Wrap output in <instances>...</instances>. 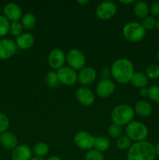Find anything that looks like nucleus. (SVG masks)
I'll use <instances>...</instances> for the list:
<instances>
[{
  "instance_id": "ea45409f",
  "label": "nucleus",
  "mask_w": 159,
  "mask_h": 160,
  "mask_svg": "<svg viewBox=\"0 0 159 160\" xmlns=\"http://www.w3.org/2000/svg\"><path fill=\"white\" fill-rule=\"evenodd\" d=\"M120 2L123 3V4H131V3H133V0H127V1H120Z\"/></svg>"
},
{
  "instance_id": "b1692460",
  "label": "nucleus",
  "mask_w": 159,
  "mask_h": 160,
  "mask_svg": "<svg viewBox=\"0 0 159 160\" xmlns=\"http://www.w3.org/2000/svg\"><path fill=\"white\" fill-rule=\"evenodd\" d=\"M45 79V83L50 88H57L60 84L57 73L55 71H49L48 73H47Z\"/></svg>"
},
{
  "instance_id": "c03bdc74",
  "label": "nucleus",
  "mask_w": 159,
  "mask_h": 160,
  "mask_svg": "<svg viewBox=\"0 0 159 160\" xmlns=\"http://www.w3.org/2000/svg\"><path fill=\"white\" fill-rule=\"evenodd\" d=\"M157 59L159 60V49H158V51H157Z\"/></svg>"
},
{
  "instance_id": "bb28decb",
  "label": "nucleus",
  "mask_w": 159,
  "mask_h": 160,
  "mask_svg": "<svg viewBox=\"0 0 159 160\" xmlns=\"http://www.w3.org/2000/svg\"><path fill=\"white\" fill-rule=\"evenodd\" d=\"M131 145V140L126 135H122L116 140V147L119 150H128Z\"/></svg>"
},
{
  "instance_id": "f704fd0d",
  "label": "nucleus",
  "mask_w": 159,
  "mask_h": 160,
  "mask_svg": "<svg viewBox=\"0 0 159 160\" xmlns=\"http://www.w3.org/2000/svg\"><path fill=\"white\" fill-rule=\"evenodd\" d=\"M150 12L153 16H159V1H156L150 6Z\"/></svg>"
},
{
  "instance_id": "f03ea898",
  "label": "nucleus",
  "mask_w": 159,
  "mask_h": 160,
  "mask_svg": "<svg viewBox=\"0 0 159 160\" xmlns=\"http://www.w3.org/2000/svg\"><path fill=\"white\" fill-rule=\"evenodd\" d=\"M134 67L130 60L120 58L115 60L111 67V74L115 81L120 84H128L134 74Z\"/></svg>"
},
{
  "instance_id": "4c0bfd02",
  "label": "nucleus",
  "mask_w": 159,
  "mask_h": 160,
  "mask_svg": "<svg viewBox=\"0 0 159 160\" xmlns=\"http://www.w3.org/2000/svg\"><path fill=\"white\" fill-rule=\"evenodd\" d=\"M31 160H45L44 159V157H41V156H32Z\"/></svg>"
},
{
  "instance_id": "9b49d317",
  "label": "nucleus",
  "mask_w": 159,
  "mask_h": 160,
  "mask_svg": "<svg viewBox=\"0 0 159 160\" xmlns=\"http://www.w3.org/2000/svg\"><path fill=\"white\" fill-rule=\"evenodd\" d=\"M115 84L111 79H101L96 87V94L101 98H108L114 93Z\"/></svg>"
},
{
  "instance_id": "423d86ee",
  "label": "nucleus",
  "mask_w": 159,
  "mask_h": 160,
  "mask_svg": "<svg viewBox=\"0 0 159 160\" xmlns=\"http://www.w3.org/2000/svg\"><path fill=\"white\" fill-rule=\"evenodd\" d=\"M66 57V62L68 63V67L74 70H80L84 67H85L86 57L84 52L77 48L70 49L65 55Z\"/></svg>"
},
{
  "instance_id": "aec40b11",
  "label": "nucleus",
  "mask_w": 159,
  "mask_h": 160,
  "mask_svg": "<svg viewBox=\"0 0 159 160\" xmlns=\"http://www.w3.org/2000/svg\"><path fill=\"white\" fill-rule=\"evenodd\" d=\"M133 12L137 18L140 20H143L145 17L148 16V13L150 12V7L146 2L138 1L134 5Z\"/></svg>"
},
{
  "instance_id": "9d476101",
  "label": "nucleus",
  "mask_w": 159,
  "mask_h": 160,
  "mask_svg": "<svg viewBox=\"0 0 159 160\" xmlns=\"http://www.w3.org/2000/svg\"><path fill=\"white\" fill-rule=\"evenodd\" d=\"M66 62V57L60 48H54L50 52L48 57V65L51 68L58 70L64 67V64Z\"/></svg>"
},
{
  "instance_id": "58836bf2",
  "label": "nucleus",
  "mask_w": 159,
  "mask_h": 160,
  "mask_svg": "<svg viewBox=\"0 0 159 160\" xmlns=\"http://www.w3.org/2000/svg\"><path fill=\"white\" fill-rule=\"evenodd\" d=\"M46 160H62V159H61L59 156H51V157H49L48 159H46Z\"/></svg>"
},
{
  "instance_id": "f8f14e48",
  "label": "nucleus",
  "mask_w": 159,
  "mask_h": 160,
  "mask_svg": "<svg viewBox=\"0 0 159 160\" xmlns=\"http://www.w3.org/2000/svg\"><path fill=\"white\" fill-rule=\"evenodd\" d=\"M16 42L11 39H2L0 41V59H8L17 52Z\"/></svg>"
},
{
  "instance_id": "4468645a",
  "label": "nucleus",
  "mask_w": 159,
  "mask_h": 160,
  "mask_svg": "<svg viewBox=\"0 0 159 160\" xmlns=\"http://www.w3.org/2000/svg\"><path fill=\"white\" fill-rule=\"evenodd\" d=\"M97 72L91 67H85L81 69L77 73V81L83 85L92 84L96 80Z\"/></svg>"
},
{
  "instance_id": "7c9ffc66",
  "label": "nucleus",
  "mask_w": 159,
  "mask_h": 160,
  "mask_svg": "<svg viewBox=\"0 0 159 160\" xmlns=\"http://www.w3.org/2000/svg\"><path fill=\"white\" fill-rule=\"evenodd\" d=\"M148 97L156 103H159V86L152 85L148 88Z\"/></svg>"
},
{
  "instance_id": "6e6552de",
  "label": "nucleus",
  "mask_w": 159,
  "mask_h": 160,
  "mask_svg": "<svg viewBox=\"0 0 159 160\" xmlns=\"http://www.w3.org/2000/svg\"><path fill=\"white\" fill-rule=\"evenodd\" d=\"M95 138L87 131H81L74 136V142L76 146L82 150H91L94 148Z\"/></svg>"
},
{
  "instance_id": "ddd939ff",
  "label": "nucleus",
  "mask_w": 159,
  "mask_h": 160,
  "mask_svg": "<svg viewBox=\"0 0 159 160\" xmlns=\"http://www.w3.org/2000/svg\"><path fill=\"white\" fill-rule=\"evenodd\" d=\"M76 98L78 102L84 106H91L95 99L93 92L86 87H80L77 89L76 92Z\"/></svg>"
},
{
  "instance_id": "412c9836",
  "label": "nucleus",
  "mask_w": 159,
  "mask_h": 160,
  "mask_svg": "<svg viewBox=\"0 0 159 160\" xmlns=\"http://www.w3.org/2000/svg\"><path fill=\"white\" fill-rule=\"evenodd\" d=\"M130 83L132 86L138 88H146L148 84V78L147 77L146 73H143L142 72H136L132 75L131 78Z\"/></svg>"
},
{
  "instance_id": "f3484780",
  "label": "nucleus",
  "mask_w": 159,
  "mask_h": 160,
  "mask_svg": "<svg viewBox=\"0 0 159 160\" xmlns=\"http://www.w3.org/2000/svg\"><path fill=\"white\" fill-rule=\"evenodd\" d=\"M0 143L4 148L14 149L18 145V139L14 134L6 131L0 135Z\"/></svg>"
},
{
  "instance_id": "2f4dec72",
  "label": "nucleus",
  "mask_w": 159,
  "mask_h": 160,
  "mask_svg": "<svg viewBox=\"0 0 159 160\" xmlns=\"http://www.w3.org/2000/svg\"><path fill=\"white\" fill-rule=\"evenodd\" d=\"M142 26L145 30H151L154 28L157 25V20L154 17L147 16L143 20H142Z\"/></svg>"
},
{
  "instance_id": "1a4fd4ad",
  "label": "nucleus",
  "mask_w": 159,
  "mask_h": 160,
  "mask_svg": "<svg viewBox=\"0 0 159 160\" xmlns=\"http://www.w3.org/2000/svg\"><path fill=\"white\" fill-rule=\"evenodd\" d=\"M56 73L59 78L60 84L64 85L71 86L77 82V73L76 70L70 67H63L58 70Z\"/></svg>"
},
{
  "instance_id": "37998d69",
  "label": "nucleus",
  "mask_w": 159,
  "mask_h": 160,
  "mask_svg": "<svg viewBox=\"0 0 159 160\" xmlns=\"http://www.w3.org/2000/svg\"><path fill=\"white\" fill-rule=\"evenodd\" d=\"M156 27H157V29L159 30V18H158V20H157V25H156Z\"/></svg>"
},
{
  "instance_id": "c85d7f7f",
  "label": "nucleus",
  "mask_w": 159,
  "mask_h": 160,
  "mask_svg": "<svg viewBox=\"0 0 159 160\" xmlns=\"http://www.w3.org/2000/svg\"><path fill=\"white\" fill-rule=\"evenodd\" d=\"M23 28L20 21L12 22L10 24V28H9V32L12 36H15L17 38L19 37L23 34Z\"/></svg>"
},
{
  "instance_id": "cd10ccee",
  "label": "nucleus",
  "mask_w": 159,
  "mask_h": 160,
  "mask_svg": "<svg viewBox=\"0 0 159 160\" xmlns=\"http://www.w3.org/2000/svg\"><path fill=\"white\" fill-rule=\"evenodd\" d=\"M10 23L5 16H0V37L6 35L9 31Z\"/></svg>"
},
{
  "instance_id": "5701e85b",
  "label": "nucleus",
  "mask_w": 159,
  "mask_h": 160,
  "mask_svg": "<svg viewBox=\"0 0 159 160\" xmlns=\"http://www.w3.org/2000/svg\"><path fill=\"white\" fill-rule=\"evenodd\" d=\"M109 148H110V141L108 138L103 137V136L95 138L94 149L103 153L108 150Z\"/></svg>"
},
{
  "instance_id": "4be33fe9",
  "label": "nucleus",
  "mask_w": 159,
  "mask_h": 160,
  "mask_svg": "<svg viewBox=\"0 0 159 160\" xmlns=\"http://www.w3.org/2000/svg\"><path fill=\"white\" fill-rule=\"evenodd\" d=\"M36 22V17L31 12H26L23 14V17L20 20V23L23 29L25 30H32L35 27Z\"/></svg>"
},
{
  "instance_id": "f257e3e1",
  "label": "nucleus",
  "mask_w": 159,
  "mask_h": 160,
  "mask_svg": "<svg viewBox=\"0 0 159 160\" xmlns=\"http://www.w3.org/2000/svg\"><path fill=\"white\" fill-rule=\"evenodd\" d=\"M155 146L147 141L134 142L127 150V160H154Z\"/></svg>"
},
{
  "instance_id": "393cba45",
  "label": "nucleus",
  "mask_w": 159,
  "mask_h": 160,
  "mask_svg": "<svg viewBox=\"0 0 159 160\" xmlns=\"http://www.w3.org/2000/svg\"><path fill=\"white\" fill-rule=\"evenodd\" d=\"M49 152V147L45 142H38L33 147L32 152L35 154V156L44 157L46 156Z\"/></svg>"
},
{
  "instance_id": "0eeeda50",
  "label": "nucleus",
  "mask_w": 159,
  "mask_h": 160,
  "mask_svg": "<svg viewBox=\"0 0 159 160\" xmlns=\"http://www.w3.org/2000/svg\"><path fill=\"white\" fill-rule=\"evenodd\" d=\"M117 6L113 2L105 1L100 3L96 8L95 13L98 19L101 20H108L115 15Z\"/></svg>"
},
{
  "instance_id": "20e7f679",
  "label": "nucleus",
  "mask_w": 159,
  "mask_h": 160,
  "mask_svg": "<svg viewBox=\"0 0 159 160\" xmlns=\"http://www.w3.org/2000/svg\"><path fill=\"white\" fill-rule=\"evenodd\" d=\"M126 135L135 142L146 141L148 136V129L146 125L140 121L132 120L126 125Z\"/></svg>"
},
{
  "instance_id": "e433bc0d",
  "label": "nucleus",
  "mask_w": 159,
  "mask_h": 160,
  "mask_svg": "<svg viewBox=\"0 0 159 160\" xmlns=\"http://www.w3.org/2000/svg\"><path fill=\"white\" fill-rule=\"evenodd\" d=\"M140 95L142 97H147L148 96V88H143L140 89Z\"/></svg>"
},
{
  "instance_id": "a878e982",
  "label": "nucleus",
  "mask_w": 159,
  "mask_h": 160,
  "mask_svg": "<svg viewBox=\"0 0 159 160\" xmlns=\"http://www.w3.org/2000/svg\"><path fill=\"white\" fill-rule=\"evenodd\" d=\"M108 134L110 138L114 139H118L123 135V127L112 123L108 129Z\"/></svg>"
},
{
  "instance_id": "79ce46f5",
  "label": "nucleus",
  "mask_w": 159,
  "mask_h": 160,
  "mask_svg": "<svg viewBox=\"0 0 159 160\" xmlns=\"http://www.w3.org/2000/svg\"><path fill=\"white\" fill-rule=\"evenodd\" d=\"M77 2L80 5H84V4H87V3H88L89 1L88 0H84V1H81V0H80V1H77Z\"/></svg>"
},
{
  "instance_id": "dca6fc26",
  "label": "nucleus",
  "mask_w": 159,
  "mask_h": 160,
  "mask_svg": "<svg viewBox=\"0 0 159 160\" xmlns=\"http://www.w3.org/2000/svg\"><path fill=\"white\" fill-rule=\"evenodd\" d=\"M32 150L26 145H17L12 152V160H31Z\"/></svg>"
},
{
  "instance_id": "6ab92c4d",
  "label": "nucleus",
  "mask_w": 159,
  "mask_h": 160,
  "mask_svg": "<svg viewBox=\"0 0 159 160\" xmlns=\"http://www.w3.org/2000/svg\"><path fill=\"white\" fill-rule=\"evenodd\" d=\"M133 109L135 113L141 117H148L152 113V106L147 101H138Z\"/></svg>"
},
{
  "instance_id": "a211bd4d",
  "label": "nucleus",
  "mask_w": 159,
  "mask_h": 160,
  "mask_svg": "<svg viewBox=\"0 0 159 160\" xmlns=\"http://www.w3.org/2000/svg\"><path fill=\"white\" fill-rule=\"evenodd\" d=\"M34 43V38L31 33H23L21 35L17 38L16 45L17 48L21 50H26L31 48Z\"/></svg>"
},
{
  "instance_id": "2eb2a0df",
  "label": "nucleus",
  "mask_w": 159,
  "mask_h": 160,
  "mask_svg": "<svg viewBox=\"0 0 159 160\" xmlns=\"http://www.w3.org/2000/svg\"><path fill=\"white\" fill-rule=\"evenodd\" d=\"M5 17L12 22L19 21L23 17V12L19 5L15 2H9L4 7Z\"/></svg>"
},
{
  "instance_id": "a19ab883",
  "label": "nucleus",
  "mask_w": 159,
  "mask_h": 160,
  "mask_svg": "<svg viewBox=\"0 0 159 160\" xmlns=\"http://www.w3.org/2000/svg\"><path fill=\"white\" fill-rule=\"evenodd\" d=\"M155 152H156V156H157V157H159V142L155 146Z\"/></svg>"
},
{
  "instance_id": "72a5a7b5",
  "label": "nucleus",
  "mask_w": 159,
  "mask_h": 160,
  "mask_svg": "<svg viewBox=\"0 0 159 160\" xmlns=\"http://www.w3.org/2000/svg\"><path fill=\"white\" fill-rule=\"evenodd\" d=\"M9 127V120L6 114L0 112V133L6 132Z\"/></svg>"
},
{
  "instance_id": "39448f33",
  "label": "nucleus",
  "mask_w": 159,
  "mask_h": 160,
  "mask_svg": "<svg viewBox=\"0 0 159 160\" xmlns=\"http://www.w3.org/2000/svg\"><path fill=\"white\" fill-rule=\"evenodd\" d=\"M125 38L130 42H139L144 38L146 30L138 22H129L126 23L123 29Z\"/></svg>"
},
{
  "instance_id": "7ed1b4c3",
  "label": "nucleus",
  "mask_w": 159,
  "mask_h": 160,
  "mask_svg": "<svg viewBox=\"0 0 159 160\" xmlns=\"http://www.w3.org/2000/svg\"><path fill=\"white\" fill-rule=\"evenodd\" d=\"M135 112L130 106L127 104H120L115 106L111 113L113 123L119 126H126L133 120Z\"/></svg>"
},
{
  "instance_id": "c756f323",
  "label": "nucleus",
  "mask_w": 159,
  "mask_h": 160,
  "mask_svg": "<svg viewBox=\"0 0 159 160\" xmlns=\"http://www.w3.org/2000/svg\"><path fill=\"white\" fill-rule=\"evenodd\" d=\"M146 75L151 79H157L159 78V66L156 64L150 65L146 70Z\"/></svg>"
},
{
  "instance_id": "473e14b6",
  "label": "nucleus",
  "mask_w": 159,
  "mask_h": 160,
  "mask_svg": "<svg viewBox=\"0 0 159 160\" xmlns=\"http://www.w3.org/2000/svg\"><path fill=\"white\" fill-rule=\"evenodd\" d=\"M85 160H104V156L102 152L95 149L89 150L85 156Z\"/></svg>"
},
{
  "instance_id": "c9c22d12",
  "label": "nucleus",
  "mask_w": 159,
  "mask_h": 160,
  "mask_svg": "<svg viewBox=\"0 0 159 160\" xmlns=\"http://www.w3.org/2000/svg\"><path fill=\"white\" fill-rule=\"evenodd\" d=\"M111 70L108 67H103L101 70V76L102 77V79H109V77L111 76Z\"/></svg>"
}]
</instances>
